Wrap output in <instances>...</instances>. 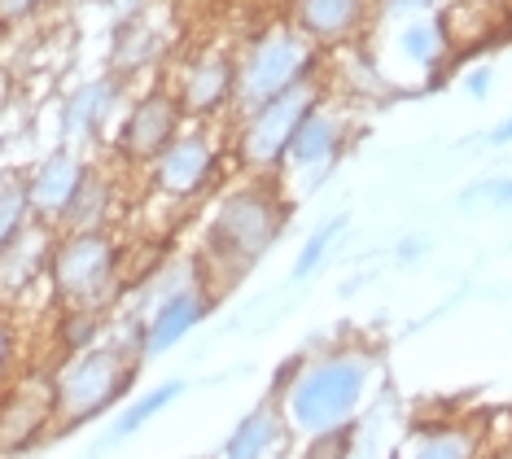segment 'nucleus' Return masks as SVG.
Listing matches in <instances>:
<instances>
[{
    "label": "nucleus",
    "instance_id": "obj_37",
    "mask_svg": "<svg viewBox=\"0 0 512 459\" xmlns=\"http://www.w3.org/2000/svg\"><path fill=\"white\" fill-rule=\"evenodd\" d=\"M486 459H512V451H491V455H486Z\"/></svg>",
    "mask_w": 512,
    "mask_h": 459
},
{
    "label": "nucleus",
    "instance_id": "obj_23",
    "mask_svg": "<svg viewBox=\"0 0 512 459\" xmlns=\"http://www.w3.org/2000/svg\"><path fill=\"white\" fill-rule=\"evenodd\" d=\"M342 232H346V215H329V219H320L316 228L302 237V250L294 258V272H289V280H307V276H316L324 263H329V254L337 250V241H342Z\"/></svg>",
    "mask_w": 512,
    "mask_h": 459
},
{
    "label": "nucleus",
    "instance_id": "obj_13",
    "mask_svg": "<svg viewBox=\"0 0 512 459\" xmlns=\"http://www.w3.org/2000/svg\"><path fill=\"white\" fill-rule=\"evenodd\" d=\"M88 171H92V162H88V153H79V149L57 145V149L44 153L36 167L22 175L27 202H31V219L49 232H62V219H66V210H71L75 193L84 188Z\"/></svg>",
    "mask_w": 512,
    "mask_h": 459
},
{
    "label": "nucleus",
    "instance_id": "obj_26",
    "mask_svg": "<svg viewBox=\"0 0 512 459\" xmlns=\"http://www.w3.org/2000/svg\"><path fill=\"white\" fill-rule=\"evenodd\" d=\"M451 5L460 0H377V18L372 27H399V22H412V18H442Z\"/></svg>",
    "mask_w": 512,
    "mask_h": 459
},
{
    "label": "nucleus",
    "instance_id": "obj_31",
    "mask_svg": "<svg viewBox=\"0 0 512 459\" xmlns=\"http://www.w3.org/2000/svg\"><path fill=\"white\" fill-rule=\"evenodd\" d=\"M101 9L114 18V22H132V18H145L158 9V0H97Z\"/></svg>",
    "mask_w": 512,
    "mask_h": 459
},
{
    "label": "nucleus",
    "instance_id": "obj_1",
    "mask_svg": "<svg viewBox=\"0 0 512 459\" xmlns=\"http://www.w3.org/2000/svg\"><path fill=\"white\" fill-rule=\"evenodd\" d=\"M381 359L372 346L359 341H333L311 355H289L276 368L272 394L281 403V416L294 438L316 442L324 433L359 425V411L368 403V390L377 385Z\"/></svg>",
    "mask_w": 512,
    "mask_h": 459
},
{
    "label": "nucleus",
    "instance_id": "obj_16",
    "mask_svg": "<svg viewBox=\"0 0 512 459\" xmlns=\"http://www.w3.org/2000/svg\"><path fill=\"white\" fill-rule=\"evenodd\" d=\"M491 442H486V425L473 416H434L416 420L403 438L399 459H486Z\"/></svg>",
    "mask_w": 512,
    "mask_h": 459
},
{
    "label": "nucleus",
    "instance_id": "obj_22",
    "mask_svg": "<svg viewBox=\"0 0 512 459\" xmlns=\"http://www.w3.org/2000/svg\"><path fill=\"white\" fill-rule=\"evenodd\" d=\"M184 390H189V381H180V376H171V381H162V385H149L145 394H136L132 403L114 416V425H110L106 438H101V446H119L127 438H136L149 420H158L167 407H176L184 398Z\"/></svg>",
    "mask_w": 512,
    "mask_h": 459
},
{
    "label": "nucleus",
    "instance_id": "obj_33",
    "mask_svg": "<svg viewBox=\"0 0 512 459\" xmlns=\"http://www.w3.org/2000/svg\"><path fill=\"white\" fill-rule=\"evenodd\" d=\"M425 250H429L425 237H407V241H399V250H394V254H399V263H416Z\"/></svg>",
    "mask_w": 512,
    "mask_h": 459
},
{
    "label": "nucleus",
    "instance_id": "obj_4",
    "mask_svg": "<svg viewBox=\"0 0 512 459\" xmlns=\"http://www.w3.org/2000/svg\"><path fill=\"white\" fill-rule=\"evenodd\" d=\"M53 311L110 315L127 289V250L114 232H57L49 250Z\"/></svg>",
    "mask_w": 512,
    "mask_h": 459
},
{
    "label": "nucleus",
    "instance_id": "obj_10",
    "mask_svg": "<svg viewBox=\"0 0 512 459\" xmlns=\"http://www.w3.org/2000/svg\"><path fill=\"white\" fill-rule=\"evenodd\" d=\"M351 140H355V114H351V105L324 97L316 110L302 119L298 132H294V145H289V153H285L281 188H285L289 197L320 188L337 171V162L346 158Z\"/></svg>",
    "mask_w": 512,
    "mask_h": 459
},
{
    "label": "nucleus",
    "instance_id": "obj_21",
    "mask_svg": "<svg viewBox=\"0 0 512 459\" xmlns=\"http://www.w3.org/2000/svg\"><path fill=\"white\" fill-rule=\"evenodd\" d=\"M119 202H123V193H119L114 171L92 162L84 188L75 193V202H71V210H66V219H62V232H114Z\"/></svg>",
    "mask_w": 512,
    "mask_h": 459
},
{
    "label": "nucleus",
    "instance_id": "obj_32",
    "mask_svg": "<svg viewBox=\"0 0 512 459\" xmlns=\"http://www.w3.org/2000/svg\"><path fill=\"white\" fill-rule=\"evenodd\" d=\"M482 140H486V145H491V149H504V145H512V114H508V119H499V123H495V127H491V132H486Z\"/></svg>",
    "mask_w": 512,
    "mask_h": 459
},
{
    "label": "nucleus",
    "instance_id": "obj_12",
    "mask_svg": "<svg viewBox=\"0 0 512 459\" xmlns=\"http://www.w3.org/2000/svg\"><path fill=\"white\" fill-rule=\"evenodd\" d=\"M127 88L132 84H123V79L110 75V70L75 84L62 97V105H57V140H62L66 149H79V153L88 145H101L110 132V123H114V114L127 105Z\"/></svg>",
    "mask_w": 512,
    "mask_h": 459
},
{
    "label": "nucleus",
    "instance_id": "obj_15",
    "mask_svg": "<svg viewBox=\"0 0 512 459\" xmlns=\"http://www.w3.org/2000/svg\"><path fill=\"white\" fill-rule=\"evenodd\" d=\"M53 429V390L49 372L44 376H18L5 394H0V459L31 451Z\"/></svg>",
    "mask_w": 512,
    "mask_h": 459
},
{
    "label": "nucleus",
    "instance_id": "obj_20",
    "mask_svg": "<svg viewBox=\"0 0 512 459\" xmlns=\"http://www.w3.org/2000/svg\"><path fill=\"white\" fill-rule=\"evenodd\" d=\"M390 49L399 62H407L412 70H425L429 88L442 84V66L456 57V44H451L447 18H412L390 27Z\"/></svg>",
    "mask_w": 512,
    "mask_h": 459
},
{
    "label": "nucleus",
    "instance_id": "obj_35",
    "mask_svg": "<svg viewBox=\"0 0 512 459\" xmlns=\"http://www.w3.org/2000/svg\"><path fill=\"white\" fill-rule=\"evenodd\" d=\"M0 110H5V70H0Z\"/></svg>",
    "mask_w": 512,
    "mask_h": 459
},
{
    "label": "nucleus",
    "instance_id": "obj_17",
    "mask_svg": "<svg viewBox=\"0 0 512 459\" xmlns=\"http://www.w3.org/2000/svg\"><path fill=\"white\" fill-rule=\"evenodd\" d=\"M167 57H171V35L154 14L132 18V22H114L106 70L119 75L123 84H132V79L149 75V70L167 66Z\"/></svg>",
    "mask_w": 512,
    "mask_h": 459
},
{
    "label": "nucleus",
    "instance_id": "obj_14",
    "mask_svg": "<svg viewBox=\"0 0 512 459\" xmlns=\"http://www.w3.org/2000/svg\"><path fill=\"white\" fill-rule=\"evenodd\" d=\"M372 18H377V0H285V22L324 53L364 44Z\"/></svg>",
    "mask_w": 512,
    "mask_h": 459
},
{
    "label": "nucleus",
    "instance_id": "obj_28",
    "mask_svg": "<svg viewBox=\"0 0 512 459\" xmlns=\"http://www.w3.org/2000/svg\"><path fill=\"white\" fill-rule=\"evenodd\" d=\"M473 202H486L495 210H512V175H495V180H477L460 193V206H473Z\"/></svg>",
    "mask_w": 512,
    "mask_h": 459
},
{
    "label": "nucleus",
    "instance_id": "obj_18",
    "mask_svg": "<svg viewBox=\"0 0 512 459\" xmlns=\"http://www.w3.org/2000/svg\"><path fill=\"white\" fill-rule=\"evenodd\" d=\"M289 446H294V433H289L281 403L272 394L263 403H254L246 416L232 425V433L219 442L215 459H285Z\"/></svg>",
    "mask_w": 512,
    "mask_h": 459
},
{
    "label": "nucleus",
    "instance_id": "obj_34",
    "mask_svg": "<svg viewBox=\"0 0 512 459\" xmlns=\"http://www.w3.org/2000/svg\"><path fill=\"white\" fill-rule=\"evenodd\" d=\"M473 5H482V9H491V14H512V0H473Z\"/></svg>",
    "mask_w": 512,
    "mask_h": 459
},
{
    "label": "nucleus",
    "instance_id": "obj_6",
    "mask_svg": "<svg viewBox=\"0 0 512 459\" xmlns=\"http://www.w3.org/2000/svg\"><path fill=\"white\" fill-rule=\"evenodd\" d=\"M324 97H329L324 79H311V84L289 88L285 97H276V101H263L246 114H232L224 123L232 171L246 175V180H281L294 132Z\"/></svg>",
    "mask_w": 512,
    "mask_h": 459
},
{
    "label": "nucleus",
    "instance_id": "obj_2",
    "mask_svg": "<svg viewBox=\"0 0 512 459\" xmlns=\"http://www.w3.org/2000/svg\"><path fill=\"white\" fill-rule=\"evenodd\" d=\"M289 219H294V197L281 188V180H246V175H237L211 197L197 263L211 280L215 272L241 280L285 237Z\"/></svg>",
    "mask_w": 512,
    "mask_h": 459
},
{
    "label": "nucleus",
    "instance_id": "obj_27",
    "mask_svg": "<svg viewBox=\"0 0 512 459\" xmlns=\"http://www.w3.org/2000/svg\"><path fill=\"white\" fill-rule=\"evenodd\" d=\"M18 363H22V328L14 315L0 306V394L18 381Z\"/></svg>",
    "mask_w": 512,
    "mask_h": 459
},
{
    "label": "nucleus",
    "instance_id": "obj_11",
    "mask_svg": "<svg viewBox=\"0 0 512 459\" xmlns=\"http://www.w3.org/2000/svg\"><path fill=\"white\" fill-rule=\"evenodd\" d=\"M184 127H189V119H184L180 101L171 97V88L158 79V84H149L145 92H136V97L123 105V119H119V127H114L110 149L123 167L145 171L149 162H154L158 153L184 132Z\"/></svg>",
    "mask_w": 512,
    "mask_h": 459
},
{
    "label": "nucleus",
    "instance_id": "obj_9",
    "mask_svg": "<svg viewBox=\"0 0 512 459\" xmlns=\"http://www.w3.org/2000/svg\"><path fill=\"white\" fill-rule=\"evenodd\" d=\"M162 84L171 88L189 123H228L237 97V44L193 40L184 53L171 57Z\"/></svg>",
    "mask_w": 512,
    "mask_h": 459
},
{
    "label": "nucleus",
    "instance_id": "obj_30",
    "mask_svg": "<svg viewBox=\"0 0 512 459\" xmlns=\"http://www.w3.org/2000/svg\"><path fill=\"white\" fill-rule=\"evenodd\" d=\"M460 88H464V92H469V97H473V101H486V97H491V88H495V66H491V62H482V66L464 70Z\"/></svg>",
    "mask_w": 512,
    "mask_h": 459
},
{
    "label": "nucleus",
    "instance_id": "obj_36",
    "mask_svg": "<svg viewBox=\"0 0 512 459\" xmlns=\"http://www.w3.org/2000/svg\"><path fill=\"white\" fill-rule=\"evenodd\" d=\"M5 145H9V136H5V127H0V158H5Z\"/></svg>",
    "mask_w": 512,
    "mask_h": 459
},
{
    "label": "nucleus",
    "instance_id": "obj_25",
    "mask_svg": "<svg viewBox=\"0 0 512 459\" xmlns=\"http://www.w3.org/2000/svg\"><path fill=\"white\" fill-rule=\"evenodd\" d=\"M27 228H36V219H31L27 184H22V175H14L0 184V250H9Z\"/></svg>",
    "mask_w": 512,
    "mask_h": 459
},
{
    "label": "nucleus",
    "instance_id": "obj_5",
    "mask_svg": "<svg viewBox=\"0 0 512 459\" xmlns=\"http://www.w3.org/2000/svg\"><path fill=\"white\" fill-rule=\"evenodd\" d=\"M311 79H324V49H316L285 18H272L237 44V97H232V114H246L263 101H276L289 88L311 84Z\"/></svg>",
    "mask_w": 512,
    "mask_h": 459
},
{
    "label": "nucleus",
    "instance_id": "obj_8",
    "mask_svg": "<svg viewBox=\"0 0 512 459\" xmlns=\"http://www.w3.org/2000/svg\"><path fill=\"white\" fill-rule=\"evenodd\" d=\"M215 302H219V285L202 272L197 258L189 267H162L145 311L136 315L141 320V359H158L167 350H176L215 311Z\"/></svg>",
    "mask_w": 512,
    "mask_h": 459
},
{
    "label": "nucleus",
    "instance_id": "obj_29",
    "mask_svg": "<svg viewBox=\"0 0 512 459\" xmlns=\"http://www.w3.org/2000/svg\"><path fill=\"white\" fill-rule=\"evenodd\" d=\"M44 5H49V0H0V31H9V27H22V22H31Z\"/></svg>",
    "mask_w": 512,
    "mask_h": 459
},
{
    "label": "nucleus",
    "instance_id": "obj_19",
    "mask_svg": "<svg viewBox=\"0 0 512 459\" xmlns=\"http://www.w3.org/2000/svg\"><path fill=\"white\" fill-rule=\"evenodd\" d=\"M53 237L57 232L49 228H27L22 237L9 245V250H0V306H14L22 302L36 285H44V276H49V250H53Z\"/></svg>",
    "mask_w": 512,
    "mask_h": 459
},
{
    "label": "nucleus",
    "instance_id": "obj_24",
    "mask_svg": "<svg viewBox=\"0 0 512 459\" xmlns=\"http://www.w3.org/2000/svg\"><path fill=\"white\" fill-rule=\"evenodd\" d=\"M101 333H106V315H88V311H57V324H53V341L57 350L66 355H79V350L97 346Z\"/></svg>",
    "mask_w": 512,
    "mask_h": 459
},
{
    "label": "nucleus",
    "instance_id": "obj_3",
    "mask_svg": "<svg viewBox=\"0 0 512 459\" xmlns=\"http://www.w3.org/2000/svg\"><path fill=\"white\" fill-rule=\"evenodd\" d=\"M141 320H132L127 337H101L97 346L66 355L53 363L49 390H53V429L75 433L101 420L132 394L141 376Z\"/></svg>",
    "mask_w": 512,
    "mask_h": 459
},
{
    "label": "nucleus",
    "instance_id": "obj_7",
    "mask_svg": "<svg viewBox=\"0 0 512 459\" xmlns=\"http://www.w3.org/2000/svg\"><path fill=\"white\" fill-rule=\"evenodd\" d=\"M232 158H228V136L224 123H189L145 167V184L162 206H202L206 197H215L228 184Z\"/></svg>",
    "mask_w": 512,
    "mask_h": 459
}]
</instances>
